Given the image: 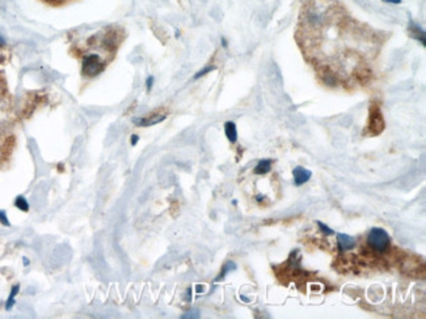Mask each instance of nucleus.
Masks as SVG:
<instances>
[{
    "instance_id": "6",
    "label": "nucleus",
    "mask_w": 426,
    "mask_h": 319,
    "mask_svg": "<svg viewBox=\"0 0 426 319\" xmlns=\"http://www.w3.org/2000/svg\"><path fill=\"white\" fill-rule=\"evenodd\" d=\"M292 175H294L295 186H298L299 187V186L308 182L310 178L312 177V172L308 170V169L302 168V166H296V168H294V170H292Z\"/></svg>"
},
{
    "instance_id": "20",
    "label": "nucleus",
    "mask_w": 426,
    "mask_h": 319,
    "mask_svg": "<svg viewBox=\"0 0 426 319\" xmlns=\"http://www.w3.org/2000/svg\"><path fill=\"white\" fill-rule=\"evenodd\" d=\"M222 45H223V47H227V41H226L224 38L222 39Z\"/></svg>"
},
{
    "instance_id": "1",
    "label": "nucleus",
    "mask_w": 426,
    "mask_h": 319,
    "mask_svg": "<svg viewBox=\"0 0 426 319\" xmlns=\"http://www.w3.org/2000/svg\"><path fill=\"white\" fill-rule=\"evenodd\" d=\"M108 59L98 51H87L82 58V73L87 77H94L104 71Z\"/></svg>"
},
{
    "instance_id": "12",
    "label": "nucleus",
    "mask_w": 426,
    "mask_h": 319,
    "mask_svg": "<svg viewBox=\"0 0 426 319\" xmlns=\"http://www.w3.org/2000/svg\"><path fill=\"white\" fill-rule=\"evenodd\" d=\"M16 206H18V208H20V210H22V211H28V208H29L28 203L25 202L24 198H18V200H16Z\"/></svg>"
},
{
    "instance_id": "9",
    "label": "nucleus",
    "mask_w": 426,
    "mask_h": 319,
    "mask_svg": "<svg viewBox=\"0 0 426 319\" xmlns=\"http://www.w3.org/2000/svg\"><path fill=\"white\" fill-rule=\"evenodd\" d=\"M409 31L412 33L413 37L416 38V39H418V41L425 46V31H424L422 29H420L416 24H410Z\"/></svg>"
},
{
    "instance_id": "23",
    "label": "nucleus",
    "mask_w": 426,
    "mask_h": 319,
    "mask_svg": "<svg viewBox=\"0 0 426 319\" xmlns=\"http://www.w3.org/2000/svg\"><path fill=\"white\" fill-rule=\"evenodd\" d=\"M3 45H4V39L0 37V46H3Z\"/></svg>"
},
{
    "instance_id": "11",
    "label": "nucleus",
    "mask_w": 426,
    "mask_h": 319,
    "mask_svg": "<svg viewBox=\"0 0 426 319\" xmlns=\"http://www.w3.org/2000/svg\"><path fill=\"white\" fill-rule=\"evenodd\" d=\"M318 225H319L320 230H322V233L326 234V236H333V234H336L334 233V230L330 229V228L328 227V225H326V224H322V221H318Z\"/></svg>"
},
{
    "instance_id": "7",
    "label": "nucleus",
    "mask_w": 426,
    "mask_h": 319,
    "mask_svg": "<svg viewBox=\"0 0 426 319\" xmlns=\"http://www.w3.org/2000/svg\"><path fill=\"white\" fill-rule=\"evenodd\" d=\"M224 132L227 139L231 143H236V140H238V130H236V124L234 122H227L224 124Z\"/></svg>"
},
{
    "instance_id": "2",
    "label": "nucleus",
    "mask_w": 426,
    "mask_h": 319,
    "mask_svg": "<svg viewBox=\"0 0 426 319\" xmlns=\"http://www.w3.org/2000/svg\"><path fill=\"white\" fill-rule=\"evenodd\" d=\"M368 244L370 245L375 251L384 253L390 245V236L384 229L382 228H372L368 236Z\"/></svg>"
},
{
    "instance_id": "17",
    "label": "nucleus",
    "mask_w": 426,
    "mask_h": 319,
    "mask_svg": "<svg viewBox=\"0 0 426 319\" xmlns=\"http://www.w3.org/2000/svg\"><path fill=\"white\" fill-rule=\"evenodd\" d=\"M0 221H2V223H3V224H6V225H8L7 217H6L4 212H2V211H0Z\"/></svg>"
},
{
    "instance_id": "4",
    "label": "nucleus",
    "mask_w": 426,
    "mask_h": 319,
    "mask_svg": "<svg viewBox=\"0 0 426 319\" xmlns=\"http://www.w3.org/2000/svg\"><path fill=\"white\" fill-rule=\"evenodd\" d=\"M166 118V114L164 113H155V114H150L144 118H134L132 122L139 126V127H148V126H154V124H158L160 122H163Z\"/></svg>"
},
{
    "instance_id": "18",
    "label": "nucleus",
    "mask_w": 426,
    "mask_h": 319,
    "mask_svg": "<svg viewBox=\"0 0 426 319\" xmlns=\"http://www.w3.org/2000/svg\"><path fill=\"white\" fill-rule=\"evenodd\" d=\"M138 141H139L138 135H132V145H136Z\"/></svg>"
},
{
    "instance_id": "21",
    "label": "nucleus",
    "mask_w": 426,
    "mask_h": 319,
    "mask_svg": "<svg viewBox=\"0 0 426 319\" xmlns=\"http://www.w3.org/2000/svg\"><path fill=\"white\" fill-rule=\"evenodd\" d=\"M202 291H204V288H202V287H200V285H198V287H197V292L200 293V292H202Z\"/></svg>"
},
{
    "instance_id": "15",
    "label": "nucleus",
    "mask_w": 426,
    "mask_h": 319,
    "mask_svg": "<svg viewBox=\"0 0 426 319\" xmlns=\"http://www.w3.org/2000/svg\"><path fill=\"white\" fill-rule=\"evenodd\" d=\"M6 96V82L3 81V76L0 72V97Z\"/></svg>"
},
{
    "instance_id": "13",
    "label": "nucleus",
    "mask_w": 426,
    "mask_h": 319,
    "mask_svg": "<svg viewBox=\"0 0 426 319\" xmlns=\"http://www.w3.org/2000/svg\"><path fill=\"white\" fill-rule=\"evenodd\" d=\"M214 69H215L214 65H210V67H206V68L202 69V71H200V72H198L197 75L194 76V79H200V77H202V76H204V75H206V73L212 72V71H214Z\"/></svg>"
},
{
    "instance_id": "8",
    "label": "nucleus",
    "mask_w": 426,
    "mask_h": 319,
    "mask_svg": "<svg viewBox=\"0 0 426 319\" xmlns=\"http://www.w3.org/2000/svg\"><path fill=\"white\" fill-rule=\"evenodd\" d=\"M272 164H273L272 160H262V161H260L256 165V168H254V174L264 175L269 173L272 169Z\"/></svg>"
},
{
    "instance_id": "3",
    "label": "nucleus",
    "mask_w": 426,
    "mask_h": 319,
    "mask_svg": "<svg viewBox=\"0 0 426 319\" xmlns=\"http://www.w3.org/2000/svg\"><path fill=\"white\" fill-rule=\"evenodd\" d=\"M368 132L371 135L380 134L384 128V119L378 106H372L370 109V117H368Z\"/></svg>"
},
{
    "instance_id": "19",
    "label": "nucleus",
    "mask_w": 426,
    "mask_h": 319,
    "mask_svg": "<svg viewBox=\"0 0 426 319\" xmlns=\"http://www.w3.org/2000/svg\"><path fill=\"white\" fill-rule=\"evenodd\" d=\"M383 1H386V3H391V4H400V3H402V0H383Z\"/></svg>"
},
{
    "instance_id": "22",
    "label": "nucleus",
    "mask_w": 426,
    "mask_h": 319,
    "mask_svg": "<svg viewBox=\"0 0 426 319\" xmlns=\"http://www.w3.org/2000/svg\"><path fill=\"white\" fill-rule=\"evenodd\" d=\"M264 199V196H261V195H258L257 196V202H261V200Z\"/></svg>"
},
{
    "instance_id": "10",
    "label": "nucleus",
    "mask_w": 426,
    "mask_h": 319,
    "mask_svg": "<svg viewBox=\"0 0 426 319\" xmlns=\"http://www.w3.org/2000/svg\"><path fill=\"white\" fill-rule=\"evenodd\" d=\"M234 270H236V265H235V263H234V262H227V265H226L224 267H223V270H222V275H220V276H219L218 280H219V279H223V278H224L226 275L228 274V272L234 271Z\"/></svg>"
},
{
    "instance_id": "5",
    "label": "nucleus",
    "mask_w": 426,
    "mask_h": 319,
    "mask_svg": "<svg viewBox=\"0 0 426 319\" xmlns=\"http://www.w3.org/2000/svg\"><path fill=\"white\" fill-rule=\"evenodd\" d=\"M337 246H338L340 251H350L354 250L357 246V241L352 236L344 233H337Z\"/></svg>"
},
{
    "instance_id": "14",
    "label": "nucleus",
    "mask_w": 426,
    "mask_h": 319,
    "mask_svg": "<svg viewBox=\"0 0 426 319\" xmlns=\"http://www.w3.org/2000/svg\"><path fill=\"white\" fill-rule=\"evenodd\" d=\"M181 318H200V312H198V310H196V309H193V310H189V312L188 313H185L184 316L181 317Z\"/></svg>"
},
{
    "instance_id": "16",
    "label": "nucleus",
    "mask_w": 426,
    "mask_h": 319,
    "mask_svg": "<svg viewBox=\"0 0 426 319\" xmlns=\"http://www.w3.org/2000/svg\"><path fill=\"white\" fill-rule=\"evenodd\" d=\"M146 85H147V90L150 92L154 85V76H148V79H147V81H146Z\"/></svg>"
}]
</instances>
